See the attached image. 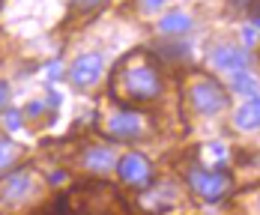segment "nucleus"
<instances>
[{"label":"nucleus","mask_w":260,"mask_h":215,"mask_svg":"<svg viewBox=\"0 0 260 215\" xmlns=\"http://www.w3.org/2000/svg\"><path fill=\"white\" fill-rule=\"evenodd\" d=\"M234 3V9H254L260 0H231Z\"/></svg>","instance_id":"obj_15"},{"label":"nucleus","mask_w":260,"mask_h":215,"mask_svg":"<svg viewBox=\"0 0 260 215\" xmlns=\"http://www.w3.org/2000/svg\"><path fill=\"white\" fill-rule=\"evenodd\" d=\"M117 170H120V176H123L129 186H138V188L147 186V183L153 180V167H150V161L144 159L141 153H129L126 159L120 161Z\"/></svg>","instance_id":"obj_7"},{"label":"nucleus","mask_w":260,"mask_h":215,"mask_svg":"<svg viewBox=\"0 0 260 215\" xmlns=\"http://www.w3.org/2000/svg\"><path fill=\"white\" fill-rule=\"evenodd\" d=\"M102 75V54H84L69 66V81L75 87H93Z\"/></svg>","instance_id":"obj_5"},{"label":"nucleus","mask_w":260,"mask_h":215,"mask_svg":"<svg viewBox=\"0 0 260 215\" xmlns=\"http://www.w3.org/2000/svg\"><path fill=\"white\" fill-rule=\"evenodd\" d=\"M111 93L123 105H147L161 93V75L147 51H132L120 60L111 78Z\"/></svg>","instance_id":"obj_1"},{"label":"nucleus","mask_w":260,"mask_h":215,"mask_svg":"<svg viewBox=\"0 0 260 215\" xmlns=\"http://www.w3.org/2000/svg\"><path fill=\"white\" fill-rule=\"evenodd\" d=\"M105 132L111 137H138L144 132V120L141 114H117L105 123Z\"/></svg>","instance_id":"obj_9"},{"label":"nucleus","mask_w":260,"mask_h":215,"mask_svg":"<svg viewBox=\"0 0 260 215\" xmlns=\"http://www.w3.org/2000/svg\"><path fill=\"white\" fill-rule=\"evenodd\" d=\"M60 206L66 215H132L123 194L99 180L78 183L75 188H69L60 197Z\"/></svg>","instance_id":"obj_2"},{"label":"nucleus","mask_w":260,"mask_h":215,"mask_svg":"<svg viewBox=\"0 0 260 215\" xmlns=\"http://www.w3.org/2000/svg\"><path fill=\"white\" fill-rule=\"evenodd\" d=\"M257 212H260V194H257Z\"/></svg>","instance_id":"obj_19"},{"label":"nucleus","mask_w":260,"mask_h":215,"mask_svg":"<svg viewBox=\"0 0 260 215\" xmlns=\"http://www.w3.org/2000/svg\"><path fill=\"white\" fill-rule=\"evenodd\" d=\"M158 6H165V0H144V12H153Z\"/></svg>","instance_id":"obj_18"},{"label":"nucleus","mask_w":260,"mask_h":215,"mask_svg":"<svg viewBox=\"0 0 260 215\" xmlns=\"http://www.w3.org/2000/svg\"><path fill=\"white\" fill-rule=\"evenodd\" d=\"M161 30H165V33H185V30H188V27H191V18H188V15H182V12H171V15H165V18H161Z\"/></svg>","instance_id":"obj_12"},{"label":"nucleus","mask_w":260,"mask_h":215,"mask_svg":"<svg viewBox=\"0 0 260 215\" xmlns=\"http://www.w3.org/2000/svg\"><path fill=\"white\" fill-rule=\"evenodd\" d=\"M84 164H87L90 170H96V173H105V170H114V167H117V156H114L111 147H93V150L87 153Z\"/></svg>","instance_id":"obj_11"},{"label":"nucleus","mask_w":260,"mask_h":215,"mask_svg":"<svg viewBox=\"0 0 260 215\" xmlns=\"http://www.w3.org/2000/svg\"><path fill=\"white\" fill-rule=\"evenodd\" d=\"M78 9H93V6H99V3H105V0H72Z\"/></svg>","instance_id":"obj_16"},{"label":"nucleus","mask_w":260,"mask_h":215,"mask_svg":"<svg viewBox=\"0 0 260 215\" xmlns=\"http://www.w3.org/2000/svg\"><path fill=\"white\" fill-rule=\"evenodd\" d=\"M15 159H18V147H15L9 137H0V170L9 167Z\"/></svg>","instance_id":"obj_14"},{"label":"nucleus","mask_w":260,"mask_h":215,"mask_svg":"<svg viewBox=\"0 0 260 215\" xmlns=\"http://www.w3.org/2000/svg\"><path fill=\"white\" fill-rule=\"evenodd\" d=\"M234 123H236V129H242V132H254V129H260V96L248 99L245 105L236 111Z\"/></svg>","instance_id":"obj_10"},{"label":"nucleus","mask_w":260,"mask_h":215,"mask_svg":"<svg viewBox=\"0 0 260 215\" xmlns=\"http://www.w3.org/2000/svg\"><path fill=\"white\" fill-rule=\"evenodd\" d=\"M209 63L215 66V69H221V72H245V66H248V54L242 51V48H234V45H224V48H215V51L209 54Z\"/></svg>","instance_id":"obj_8"},{"label":"nucleus","mask_w":260,"mask_h":215,"mask_svg":"<svg viewBox=\"0 0 260 215\" xmlns=\"http://www.w3.org/2000/svg\"><path fill=\"white\" fill-rule=\"evenodd\" d=\"M185 93H188V102H191V108H194L198 114H218V111L228 108L224 90H221L212 78H207V75L191 78V84H188Z\"/></svg>","instance_id":"obj_3"},{"label":"nucleus","mask_w":260,"mask_h":215,"mask_svg":"<svg viewBox=\"0 0 260 215\" xmlns=\"http://www.w3.org/2000/svg\"><path fill=\"white\" fill-rule=\"evenodd\" d=\"M30 191H33L30 170H15L0 183V203H21Z\"/></svg>","instance_id":"obj_6"},{"label":"nucleus","mask_w":260,"mask_h":215,"mask_svg":"<svg viewBox=\"0 0 260 215\" xmlns=\"http://www.w3.org/2000/svg\"><path fill=\"white\" fill-rule=\"evenodd\" d=\"M234 90L236 93H242V96H257V90H260V84L254 75H248V72H236L234 75Z\"/></svg>","instance_id":"obj_13"},{"label":"nucleus","mask_w":260,"mask_h":215,"mask_svg":"<svg viewBox=\"0 0 260 215\" xmlns=\"http://www.w3.org/2000/svg\"><path fill=\"white\" fill-rule=\"evenodd\" d=\"M6 102H9V87H6V84L0 81V111L6 108Z\"/></svg>","instance_id":"obj_17"},{"label":"nucleus","mask_w":260,"mask_h":215,"mask_svg":"<svg viewBox=\"0 0 260 215\" xmlns=\"http://www.w3.org/2000/svg\"><path fill=\"white\" fill-rule=\"evenodd\" d=\"M188 186L194 194H201L204 200H221L231 186H234V180H231V173H224V170H218V167H212V170H204V167H188Z\"/></svg>","instance_id":"obj_4"}]
</instances>
